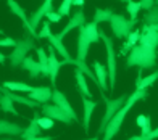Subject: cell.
I'll list each match as a JSON object with an SVG mask.
<instances>
[{"mask_svg": "<svg viewBox=\"0 0 158 140\" xmlns=\"http://www.w3.org/2000/svg\"><path fill=\"white\" fill-rule=\"evenodd\" d=\"M158 48V24H143L140 40L127 55L126 66H137L139 69H153L156 66Z\"/></svg>", "mask_w": 158, "mask_h": 140, "instance_id": "1", "label": "cell"}, {"mask_svg": "<svg viewBox=\"0 0 158 140\" xmlns=\"http://www.w3.org/2000/svg\"><path fill=\"white\" fill-rule=\"evenodd\" d=\"M147 97H148L147 90H134L131 95H127V100H126V103L123 105V108L118 110V113L111 118V121H110L108 124H106V127H105V130H103V138H102V140H111L114 135H116L118 132H119V129H121V126H123L124 119H126V114L131 111V108H132L137 102L145 100Z\"/></svg>", "mask_w": 158, "mask_h": 140, "instance_id": "2", "label": "cell"}, {"mask_svg": "<svg viewBox=\"0 0 158 140\" xmlns=\"http://www.w3.org/2000/svg\"><path fill=\"white\" fill-rule=\"evenodd\" d=\"M100 40L105 44V50H106V69H108L110 90H113L114 89V82H116V53H114L113 39L106 36L105 31L100 29Z\"/></svg>", "mask_w": 158, "mask_h": 140, "instance_id": "3", "label": "cell"}, {"mask_svg": "<svg viewBox=\"0 0 158 140\" xmlns=\"http://www.w3.org/2000/svg\"><path fill=\"white\" fill-rule=\"evenodd\" d=\"M135 24H137V18L135 19H127L119 13H114L110 19V27H111V32L116 39H126L129 34L134 31Z\"/></svg>", "mask_w": 158, "mask_h": 140, "instance_id": "4", "label": "cell"}, {"mask_svg": "<svg viewBox=\"0 0 158 140\" xmlns=\"http://www.w3.org/2000/svg\"><path fill=\"white\" fill-rule=\"evenodd\" d=\"M32 48H34V40L31 39V36H26L23 39H19L16 42V47L13 48V52L10 53V57H8L10 65L13 68L21 66L23 61H24V58L27 57V53H29Z\"/></svg>", "mask_w": 158, "mask_h": 140, "instance_id": "5", "label": "cell"}, {"mask_svg": "<svg viewBox=\"0 0 158 140\" xmlns=\"http://www.w3.org/2000/svg\"><path fill=\"white\" fill-rule=\"evenodd\" d=\"M103 100H105L106 110H105V114H103V118H102V121H100V127H98L100 134H103L106 124H108V122L111 121V118L118 113V110L123 108V105H124L126 100H127V95L123 94V95H119L118 98H103Z\"/></svg>", "mask_w": 158, "mask_h": 140, "instance_id": "6", "label": "cell"}, {"mask_svg": "<svg viewBox=\"0 0 158 140\" xmlns=\"http://www.w3.org/2000/svg\"><path fill=\"white\" fill-rule=\"evenodd\" d=\"M53 0H44V3H42L37 10H35L31 18H29V24H31V32L29 36L35 37L37 39V26L42 23V19H44V16H47L50 11H53Z\"/></svg>", "mask_w": 158, "mask_h": 140, "instance_id": "7", "label": "cell"}, {"mask_svg": "<svg viewBox=\"0 0 158 140\" xmlns=\"http://www.w3.org/2000/svg\"><path fill=\"white\" fill-rule=\"evenodd\" d=\"M42 114L44 116H47V118H50V119H53V121H60V122H63V124H71V118H69V114L68 113H64V111L60 108V106H56V105L53 103V105H48V103H45V105H42Z\"/></svg>", "mask_w": 158, "mask_h": 140, "instance_id": "8", "label": "cell"}, {"mask_svg": "<svg viewBox=\"0 0 158 140\" xmlns=\"http://www.w3.org/2000/svg\"><path fill=\"white\" fill-rule=\"evenodd\" d=\"M47 52H48V69H50L48 79H50V82H52V86H55L56 84V76H58L61 66L64 65V61L56 58V50L52 45H48Z\"/></svg>", "mask_w": 158, "mask_h": 140, "instance_id": "9", "label": "cell"}, {"mask_svg": "<svg viewBox=\"0 0 158 140\" xmlns=\"http://www.w3.org/2000/svg\"><path fill=\"white\" fill-rule=\"evenodd\" d=\"M85 26V24H84ZM81 26L79 27V36H77V57L76 60L79 61H85V58H87V53H89V47L92 44V40L89 39L87 32H85V27Z\"/></svg>", "mask_w": 158, "mask_h": 140, "instance_id": "10", "label": "cell"}, {"mask_svg": "<svg viewBox=\"0 0 158 140\" xmlns=\"http://www.w3.org/2000/svg\"><path fill=\"white\" fill-rule=\"evenodd\" d=\"M85 24V15L82 13V10L81 8H77L74 13H73V16H71V19L68 21V24L63 27V31L60 32V34H56L61 40H63V37L66 36L68 32H71L73 29H79L81 26H84Z\"/></svg>", "mask_w": 158, "mask_h": 140, "instance_id": "11", "label": "cell"}, {"mask_svg": "<svg viewBox=\"0 0 158 140\" xmlns=\"http://www.w3.org/2000/svg\"><path fill=\"white\" fill-rule=\"evenodd\" d=\"M48 42H50V45H52L55 50H56V53H60L61 57H63V61H64V65H73L74 66V61H76V58H73L69 55V52L66 50V47L63 45V40L56 36V34H52L48 39H47Z\"/></svg>", "mask_w": 158, "mask_h": 140, "instance_id": "12", "label": "cell"}, {"mask_svg": "<svg viewBox=\"0 0 158 140\" xmlns=\"http://www.w3.org/2000/svg\"><path fill=\"white\" fill-rule=\"evenodd\" d=\"M52 102L56 105V106H60L63 111H64V113H68L69 114V118H71V119H73V121H79V118H77V114H76V111H74V108L73 106H71V105H69V102L66 100V97H64L61 92H60V90H53V97H52Z\"/></svg>", "mask_w": 158, "mask_h": 140, "instance_id": "13", "label": "cell"}, {"mask_svg": "<svg viewBox=\"0 0 158 140\" xmlns=\"http://www.w3.org/2000/svg\"><path fill=\"white\" fill-rule=\"evenodd\" d=\"M53 97V90L47 87V86H40V87H32V90L29 92V98L37 102L40 105H45L52 100Z\"/></svg>", "mask_w": 158, "mask_h": 140, "instance_id": "14", "label": "cell"}, {"mask_svg": "<svg viewBox=\"0 0 158 140\" xmlns=\"http://www.w3.org/2000/svg\"><path fill=\"white\" fill-rule=\"evenodd\" d=\"M92 69H94V73L97 76V82H98V87L102 92H105L106 89H108V69L106 66H103L100 61H94L92 63Z\"/></svg>", "mask_w": 158, "mask_h": 140, "instance_id": "15", "label": "cell"}, {"mask_svg": "<svg viewBox=\"0 0 158 140\" xmlns=\"http://www.w3.org/2000/svg\"><path fill=\"white\" fill-rule=\"evenodd\" d=\"M0 94H3V95H6V97H10V98L15 102V103L24 105V106H29V108H39V106H42L40 103L34 102V100H31V98H26V97H21V95H18L16 92H11V90L5 89V87H2V86H0Z\"/></svg>", "mask_w": 158, "mask_h": 140, "instance_id": "16", "label": "cell"}, {"mask_svg": "<svg viewBox=\"0 0 158 140\" xmlns=\"http://www.w3.org/2000/svg\"><path fill=\"white\" fill-rule=\"evenodd\" d=\"M6 5H8V8L11 10V13L13 15H16L21 21H23V24H24V27H26V31L27 32H31V24H29V18H27V15H26V11H24V8L21 5H18V2L16 0H6Z\"/></svg>", "mask_w": 158, "mask_h": 140, "instance_id": "17", "label": "cell"}, {"mask_svg": "<svg viewBox=\"0 0 158 140\" xmlns=\"http://www.w3.org/2000/svg\"><path fill=\"white\" fill-rule=\"evenodd\" d=\"M98 106V103L90 100V98H85L82 97V108H84V118H82V126H84V130L87 132L89 130V124H90V118H92V113L94 110Z\"/></svg>", "mask_w": 158, "mask_h": 140, "instance_id": "18", "label": "cell"}, {"mask_svg": "<svg viewBox=\"0 0 158 140\" xmlns=\"http://www.w3.org/2000/svg\"><path fill=\"white\" fill-rule=\"evenodd\" d=\"M39 118H40L39 113H35L32 116L29 126L24 127V132L21 134V138H23V140H27V138H32V137H39L40 135L42 129H40V126H39Z\"/></svg>", "mask_w": 158, "mask_h": 140, "instance_id": "19", "label": "cell"}, {"mask_svg": "<svg viewBox=\"0 0 158 140\" xmlns=\"http://www.w3.org/2000/svg\"><path fill=\"white\" fill-rule=\"evenodd\" d=\"M143 69H139L137 73V81H135V90H147L150 86H153L155 81L158 79V71L148 74V76H142Z\"/></svg>", "mask_w": 158, "mask_h": 140, "instance_id": "20", "label": "cell"}, {"mask_svg": "<svg viewBox=\"0 0 158 140\" xmlns=\"http://www.w3.org/2000/svg\"><path fill=\"white\" fill-rule=\"evenodd\" d=\"M21 66H23V69H26V71L29 73V78H32V79L40 78L42 69H40V63H39V60H34L32 57H26Z\"/></svg>", "mask_w": 158, "mask_h": 140, "instance_id": "21", "label": "cell"}, {"mask_svg": "<svg viewBox=\"0 0 158 140\" xmlns=\"http://www.w3.org/2000/svg\"><path fill=\"white\" fill-rule=\"evenodd\" d=\"M74 78H76V84L77 89L81 92V97H85V98H92V92L87 86V79H85V74L81 71V69H74Z\"/></svg>", "mask_w": 158, "mask_h": 140, "instance_id": "22", "label": "cell"}, {"mask_svg": "<svg viewBox=\"0 0 158 140\" xmlns=\"http://www.w3.org/2000/svg\"><path fill=\"white\" fill-rule=\"evenodd\" d=\"M23 132L24 129L21 126L5 121V119H0V135H21Z\"/></svg>", "mask_w": 158, "mask_h": 140, "instance_id": "23", "label": "cell"}, {"mask_svg": "<svg viewBox=\"0 0 158 140\" xmlns=\"http://www.w3.org/2000/svg\"><path fill=\"white\" fill-rule=\"evenodd\" d=\"M0 110L5 111V113H10L13 116H19L18 110L15 108V102H13L10 97L3 95V94H0Z\"/></svg>", "mask_w": 158, "mask_h": 140, "instance_id": "24", "label": "cell"}, {"mask_svg": "<svg viewBox=\"0 0 158 140\" xmlns=\"http://www.w3.org/2000/svg\"><path fill=\"white\" fill-rule=\"evenodd\" d=\"M113 15H114V13H113L111 8H95L94 23H97V24H100V23H108Z\"/></svg>", "mask_w": 158, "mask_h": 140, "instance_id": "25", "label": "cell"}, {"mask_svg": "<svg viewBox=\"0 0 158 140\" xmlns=\"http://www.w3.org/2000/svg\"><path fill=\"white\" fill-rule=\"evenodd\" d=\"M2 87H5V89H8V90H11V92H27L29 94L31 90H32V87L31 86H27V84H24V82H13V81H6V82H3L2 84Z\"/></svg>", "mask_w": 158, "mask_h": 140, "instance_id": "26", "label": "cell"}, {"mask_svg": "<svg viewBox=\"0 0 158 140\" xmlns=\"http://www.w3.org/2000/svg\"><path fill=\"white\" fill-rule=\"evenodd\" d=\"M35 52H37V60L40 63L42 74H44V78H48V74H50V69H48V55L45 53V50L42 47L35 48Z\"/></svg>", "mask_w": 158, "mask_h": 140, "instance_id": "27", "label": "cell"}, {"mask_svg": "<svg viewBox=\"0 0 158 140\" xmlns=\"http://www.w3.org/2000/svg\"><path fill=\"white\" fill-rule=\"evenodd\" d=\"M143 23L145 24H158V5H155L153 8H150L143 15Z\"/></svg>", "mask_w": 158, "mask_h": 140, "instance_id": "28", "label": "cell"}, {"mask_svg": "<svg viewBox=\"0 0 158 140\" xmlns=\"http://www.w3.org/2000/svg\"><path fill=\"white\" fill-rule=\"evenodd\" d=\"M142 10L140 6V2H134V0H127V5H126V11L129 13V16H131L132 19L137 18L139 11Z\"/></svg>", "mask_w": 158, "mask_h": 140, "instance_id": "29", "label": "cell"}, {"mask_svg": "<svg viewBox=\"0 0 158 140\" xmlns=\"http://www.w3.org/2000/svg\"><path fill=\"white\" fill-rule=\"evenodd\" d=\"M71 8H73V0H63L61 5L56 8V11H58L61 16H69Z\"/></svg>", "mask_w": 158, "mask_h": 140, "instance_id": "30", "label": "cell"}, {"mask_svg": "<svg viewBox=\"0 0 158 140\" xmlns=\"http://www.w3.org/2000/svg\"><path fill=\"white\" fill-rule=\"evenodd\" d=\"M50 21H44L42 23V27H40V31H37V39H48L50 36H52V31H50Z\"/></svg>", "mask_w": 158, "mask_h": 140, "instance_id": "31", "label": "cell"}, {"mask_svg": "<svg viewBox=\"0 0 158 140\" xmlns=\"http://www.w3.org/2000/svg\"><path fill=\"white\" fill-rule=\"evenodd\" d=\"M139 40H140V31H137V29H134V31L126 37V42H127L129 45H132V48L139 44Z\"/></svg>", "mask_w": 158, "mask_h": 140, "instance_id": "32", "label": "cell"}, {"mask_svg": "<svg viewBox=\"0 0 158 140\" xmlns=\"http://www.w3.org/2000/svg\"><path fill=\"white\" fill-rule=\"evenodd\" d=\"M39 126H40L42 130H50L53 127V119H50L47 116H40L39 118Z\"/></svg>", "mask_w": 158, "mask_h": 140, "instance_id": "33", "label": "cell"}, {"mask_svg": "<svg viewBox=\"0 0 158 140\" xmlns=\"http://www.w3.org/2000/svg\"><path fill=\"white\" fill-rule=\"evenodd\" d=\"M153 129H152V118L148 116V119H147V122H145V126L140 129V135H143V137H148V134L152 132Z\"/></svg>", "mask_w": 158, "mask_h": 140, "instance_id": "34", "label": "cell"}, {"mask_svg": "<svg viewBox=\"0 0 158 140\" xmlns=\"http://www.w3.org/2000/svg\"><path fill=\"white\" fill-rule=\"evenodd\" d=\"M45 18H47V21H50V23H58V21H60L63 16H61L56 10H53V11H50Z\"/></svg>", "mask_w": 158, "mask_h": 140, "instance_id": "35", "label": "cell"}, {"mask_svg": "<svg viewBox=\"0 0 158 140\" xmlns=\"http://www.w3.org/2000/svg\"><path fill=\"white\" fill-rule=\"evenodd\" d=\"M0 47H13L15 48L16 47V40L11 39V37H3V39H0Z\"/></svg>", "mask_w": 158, "mask_h": 140, "instance_id": "36", "label": "cell"}, {"mask_svg": "<svg viewBox=\"0 0 158 140\" xmlns=\"http://www.w3.org/2000/svg\"><path fill=\"white\" fill-rule=\"evenodd\" d=\"M139 2H140V6H142V10L148 11L150 8H153V6H155L156 0H139Z\"/></svg>", "mask_w": 158, "mask_h": 140, "instance_id": "37", "label": "cell"}, {"mask_svg": "<svg viewBox=\"0 0 158 140\" xmlns=\"http://www.w3.org/2000/svg\"><path fill=\"white\" fill-rule=\"evenodd\" d=\"M147 119H148V116H147V114H139V116H137V119H135V124H137L139 127L142 129L143 126H145Z\"/></svg>", "mask_w": 158, "mask_h": 140, "instance_id": "38", "label": "cell"}, {"mask_svg": "<svg viewBox=\"0 0 158 140\" xmlns=\"http://www.w3.org/2000/svg\"><path fill=\"white\" fill-rule=\"evenodd\" d=\"M147 138H148V140H155V138H158V127H156V129H153L152 132H150Z\"/></svg>", "mask_w": 158, "mask_h": 140, "instance_id": "39", "label": "cell"}, {"mask_svg": "<svg viewBox=\"0 0 158 140\" xmlns=\"http://www.w3.org/2000/svg\"><path fill=\"white\" fill-rule=\"evenodd\" d=\"M27 140H53V137H50V135H45V137H32V138H27Z\"/></svg>", "mask_w": 158, "mask_h": 140, "instance_id": "40", "label": "cell"}, {"mask_svg": "<svg viewBox=\"0 0 158 140\" xmlns=\"http://www.w3.org/2000/svg\"><path fill=\"white\" fill-rule=\"evenodd\" d=\"M129 140H148V138L143 135H132V137H129Z\"/></svg>", "mask_w": 158, "mask_h": 140, "instance_id": "41", "label": "cell"}, {"mask_svg": "<svg viewBox=\"0 0 158 140\" xmlns=\"http://www.w3.org/2000/svg\"><path fill=\"white\" fill-rule=\"evenodd\" d=\"M84 0H73V6H82Z\"/></svg>", "mask_w": 158, "mask_h": 140, "instance_id": "42", "label": "cell"}, {"mask_svg": "<svg viewBox=\"0 0 158 140\" xmlns=\"http://www.w3.org/2000/svg\"><path fill=\"white\" fill-rule=\"evenodd\" d=\"M5 60H6V57H5L2 52H0V65H5Z\"/></svg>", "mask_w": 158, "mask_h": 140, "instance_id": "43", "label": "cell"}, {"mask_svg": "<svg viewBox=\"0 0 158 140\" xmlns=\"http://www.w3.org/2000/svg\"><path fill=\"white\" fill-rule=\"evenodd\" d=\"M85 140H98L97 137H92V138H85Z\"/></svg>", "mask_w": 158, "mask_h": 140, "instance_id": "44", "label": "cell"}, {"mask_svg": "<svg viewBox=\"0 0 158 140\" xmlns=\"http://www.w3.org/2000/svg\"><path fill=\"white\" fill-rule=\"evenodd\" d=\"M119 2H126V3H127V0H119Z\"/></svg>", "mask_w": 158, "mask_h": 140, "instance_id": "45", "label": "cell"}, {"mask_svg": "<svg viewBox=\"0 0 158 140\" xmlns=\"http://www.w3.org/2000/svg\"><path fill=\"white\" fill-rule=\"evenodd\" d=\"M2 34H3V31H2V29H0V36H2Z\"/></svg>", "mask_w": 158, "mask_h": 140, "instance_id": "46", "label": "cell"}, {"mask_svg": "<svg viewBox=\"0 0 158 140\" xmlns=\"http://www.w3.org/2000/svg\"><path fill=\"white\" fill-rule=\"evenodd\" d=\"M2 140H10V138H2Z\"/></svg>", "mask_w": 158, "mask_h": 140, "instance_id": "47", "label": "cell"}, {"mask_svg": "<svg viewBox=\"0 0 158 140\" xmlns=\"http://www.w3.org/2000/svg\"><path fill=\"white\" fill-rule=\"evenodd\" d=\"M155 5H158V0H156V3H155Z\"/></svg>", "mask_w": 158, "mask_h": 140, "instance_id": "48", "label": "cell"}]
</instances>
